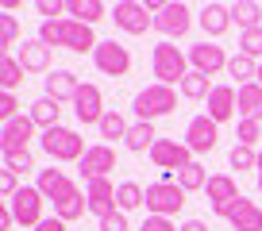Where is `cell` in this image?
Returning a JSON list of instances; mask_svg holds the SVG:
<instances>
[{"label": "cell", "instance_id": "obj_1", "mask_svg": "<svg viewBox=\"0 0 262 231\" xmlns=\"http://www.w3.org/2000/svg\"><path fill=\"white\" fill-rule=\"evenodd\" d=\"M39 39L47 42L50 50L54 47H62V50H74V54H85V50H97L100 47V39L93 35V27L89 24H77V19H54V24H47L42 19V27H39Z\"/></svg>", "mask_w": 262, "mask_h": 231}, {"label": "cell", "instance_id": "obj_2", "mask_svg": "<svg viewBox=\"0 0 262 231\" xmlns=\"http://www.w3.org/2000/svg\"><path fill=\"white\" fill-rule=\"evenodd\" d=\"M150 70H155L158 85H170V89L173 85L181 89V81L193 74V70H189V54H181L170 39H162L155 50H150Z\"/></svg>", "mask_w": 262, "mask_h": 231}, {"label": "cell", "instance_id": "obj_3", "mask_svg": "<svg viewBox=\"0 0 262 231\" xmlns=\"http://www.w3.org/2000/svg\"><path fill=\"white\" fill-rule=\"evenodd\" d=\"M173 108H178V89H170V85H147V89L135 93V100H131V112L139 115V124H155L158 115H170Z\"/></svg>", "mask_w": 262, "mask_h": 231}, {"label": "cell", "instance_id": "obj_4", "mask_svg": "<svg viewBox=\"0 0 262 231\" xmlns=\"http://www.w3.org/2000/svg\"><path fill=\"white\" fill-rule=\"evenodd\" d=\"M39 143H42V150H47L54 162H81L85 150H89V147H85V139L74 131V127H62V124L50 127V131H42Z\"/></svg>", "mask_w": 262, "mask_h": 231}, {"label": "cell", "instance_id": "obj_5", "mask_svg": "<svg viewBox=\"0 0 262 231\" xmlns=\"http://www.w3.org/2000/svg\"><path fill=\"white\" fill-rule=\"evenodd\" d=\"M185 197L189 193L181 189L178 181H155V185H147V212L150 216H178L181 212V204H185Z\"/></svg>", "mask_w": 262, "mask_h": 231}, {"label": "cell", "instance_id": "obj_6", "mask_svg": "<svg viewBox=\"0 0 262 231\" xmlns=\"http://www.w3.org/2000/svg\"><path fill=\"white\" fill-rule=\"evenodd\" d=\"M93 66L104 77H127L131 74V50L116 39H104L97 50H93Z\"/></svg>", "mask_w": 262, "mask_h": 231}, {"label": "cell", "instance_id": "obj_7", "mask_svg": "<svg viewBox=\"0 0 262 231\" xmlns=\"http://www.w3.org/2000/svg\"><path fill=\"white\" fill-rule=\"evenodd\" d=\"M42 204H47V197L39 193V185H24V189L8 200V208H12L19 227H39V223L47 220V216H42Z\"/></svg>", "mask_w": 262, "mask_h": 231}, {"label": "cell", "instance_id": "obj_8", "mask_svg": "<svg viewBox=\"0 0 262 231\" xmlns=\"http://www.w3.org/2000/svg\"><path fill=\"white\" fill-rule=\"evenodd\" d=\"M112 19H116V27H120L123 35H147V27H155L150 8L139 4V0H116Z\"/></svg>", "mask_w": 262, "mask_h": 231}, {"label": "cell", "instance_id": "obj_9", "mask_svg": "<svg viewBox=\"0 0 262 231\" xmlns=\"http://www.w3.org/2000/svg\"><path fill=\"white\" fill-rule=\"evenodd\" d=\"M150 162H155L162 173H181L189 162H196V158H193V150H189L185 143H178V139H158L155 147H150Z\"/></svg>", "mask_w": 262, "mask_h": 231}, {"label": "cell", "instance_id": "obj_10", "mask_svg": "<svg viewBox=\"0 0 262 231\" xmlns=\"http://www.w3.org/2000/svg\"><path fill=\"white\" fill-rule=\"evenodd\" d=\"M216 143H220V124L208 115H193L185 127V147L193 154H208V150H216Z\"/></svg>", "mask_w": 262, "mask_h": 231}, {"label": "cell", "instance_id": "obj_11", "mask_svg": "<svg viewBox=\"0 0 262 231\" xmlns=\"http://www.w3.org/2000/svg\"><path fill=\"white\" fill-rule=\"evenodd\" d=\"M231 58L224 54V47H216V42H196V47H189V66L196 70V74L205 77H216L220 70H228Z\"/></svg>", "mask_w": 262, "mask_h": 231}, {"label": "cell", "instance_id": "obj_12", "mask_svg": "<svg viewBox=\"0 0 262 231\" xmlns=\"http://www.w3.org/2000/svg\"><path fill=\"white\" fill-rule=\"evenodd\" d=\"M104 112H108V108H104V93H100L97 85H81V89H77V97H74V115L81 120L85 127H89V124L100 127Z\"/></svg>", "mask_w": 262, "mask_h": 231}, {"label": "cell", "instance_id": "obj_13", "mask_svg": "<svg viewBox=\"0 0 262 231\" xmlns=\"http://www.w3.org/2000/svg\"><path fill=\"white\" fill-rule=\"evenodd\" d=\"M77 170H81L85 181H93V177H108V173L116 170V150L108 147V143H97V147L85 150V158L77 162Z\"/></svg>", "mask_w": 262, "mask_h": 231}, {"label": "cell", "instance_id": "obj_14", "mask_svg": "<svg viewBox=\"0 0 262 231\" xmlns=\"http://www.w3.org/2000/svg\"><path fill=\"white\" fill-rule=\"evenodd\" d=\"M116 189H120V185H112L108 177L85 181V200H89V212L97 216V220H104L108 212H116Z\"/></svg>", "mask_w": 262, "mask_h": 231}, {"label": "cell", "instance_id": "obj_15", "mask_svg": "<svg viewBox=\"0 0 262 231\" xmlns=\"http://www.w3.org/2000/svg\"><path fill=\"white\" fill-rule=\"evenodd\" d=\"M224 220L235 231H262V208L254 204V200L239 197V200H231V204L224 208Z\"/></svg>", "mask_w": 262, "mask_h": 231}, {"label": "cell", "instance_id": "obj_16", "mask_svg": "<svg viewBox=\"0 0 262 231\" xmlns=\"http://www.w3.org/2000/svg\"><path fill=\"white\" fill-rule=\"evenodd\" d=\"M205 193H208V200H212V212L216 216H224V208H228L231 200L243 197V193H239V181L231 177V173H212L208 185H205Z\"/></svg>", "mask_w": 262, "mask_h": 231}, {"label": "cell", "instance_id": "obj_17", "mask_svg": "<svg viewBox=\"0 0 262 231\" xmlns=\"http://www.w3.org/2000/svg\"><path fill=\"white\" fill-rule=\"evenodd\" d=\"M189 24H193V12H189L185 4H166V8L155 16V27H158V31H162L170 42L181 39V35L189 31Z\"/></svg>", "mask_w": 262, "mask_h": 231}, {"label": "cell", "instance_id": "obj_18", "mask_svg": "<svg viewBox=\"0 0 262 231\" xmlns=\"http://www.w3.org/2000/svg\"><path fill=\"white\" fill-rule=\"evenodd\" d=\"M31 139H35V120H31V115H16V120H8L4 131H0V147H4V154H12V150H27Z\"/></svg>", "mask_w": 262, "mask_h": 231}, {"label": "cell", "instance_id": "obj_19", "mask_svg": "<svg viewBox=\"0 0 262 231\" xmlns=\"http://www.w3.org/2000/svg\"><path fill=\"white\" fill-rule=\"evenodd\" d=\"M239 112V89L235 85H216L212 97H208V120H216V124H228L231 115Z\"/></svg>", "mask_w": 262, "mask_h": 231}, {"label": "cell", "instance_id": "obj_20", "mask_svg": "<svg viewBox=\"0 0 262 231\" xmlns=\"http://www.w3.org/2000/svg\"><path fill=\"white\" fill-rule=\"evenodd\" d=\"M19 66L27 70V74H50V47L42 39H24V47H19Z\"/></svg>", "mask_w": 262, "mask_h": 231}, {"label": "cell", "instance_id": "obj_21", "mask_svg": "<svg viewBox=\"0 0 262 231\" xmlns=\"http://www.w3.org/2000/svg\"><path fill=\"white\" fill-rule=\"evenodd\" d=\"M77 89H81V81H77L74 70H50V74H47V97L58 100V104H62V100H70V104H74Z\"/></svg>", "mask_w": 262, "mask_h": 231}, {"label": "cell", "instance_id": "obj_22", "mask_svg": "<svg viewBox=\"0 0 262 231\" xmlns=\"http://www.w3.org/2000/svg\"><path fill=\"white\" fill-rule=\"evenodd\" d=\"M196 24L205 27L208 39H220V35L231 27V8H228V4H205L201 16H196Z\"/></svg>", "mask_w": 262, "mask_h": 231}, {"label": "cell", "instance_id": "obj_23", "mask_svg": "<svg viewBox=\"0 0 262 231\" xmlns=\"http://www.w3.org/2000/svg\"><path fill=\"white\" fill-rule=\"evenodd\" d=\"M35 185H39V193L47 200H54V204L74 189V181L66 177V170H54V166H50V170H39V181H35Z\"/></svg>", "mask_w": 262, "mask_h": 231}, {"label": "cell", "instance_id": "obj_24", "mask_svg": "<svg viewBox=\"0 0 262 231\" xmlns=\"http://www.w3.org/2000/svg\"><path fill=\"white\" fill-rule=\"evenodd\" d=\"M85 212H89V200H85V193L77 189V185L54 204V216H58V220H66V223H74L77 216H85Z\"/></svg>", "mask_w": 262, "mask_h": 231}, {"label": "cell", "instance_id": "obj_25", "mask_svg": "<svg viewBox=\"0 0 262 231\" xmlns=\"http://www.w3.org/2000/svg\"><path fill=\"white\" fill-rule=\"evenodd\" d=\"M239 120H258L262 124V85L258 81L239 89Z\"/></svg>", "mask_w": 262, "mask_h": 231}, {"label": "cell", "instance_id": "obj_26", "mask_svg": "<svg viewBox=\"0 0 262 231\" xmlns=\"http://www.w3.org/2000/svg\"><path fill=\"white\" fill-rule=\"evenodd\" d=\"M228 8H231V24H239V31L262 27V4H254V0H235Z\"/></svg>", "mask_w": 262, "mask_h": 231}, {"label": "cell", "instance_id": "obj_27", "mask_svg": "<svg viewBox=\"0 0 262 231\" xmlns=\"http://www.w3.org/2000/svg\"><path fill=\"white\" fill-rule=\"evenodd\" d=\"M35 120V127H42V131H50V127H58V120H62V108H58V100L50 97H39L31 104V112H27Z\"/></svg>", "mask_w": 262, "mask_h": 231}, {"label": "cell", "instance_id": "obj_28", "mask_svg": "<svg viewBox=\"0 0 262 231\" xmlns=\"http://www.w3.org/2000/svg\"><path fill=\"white\" fill-rule=\"evenodd\" d=\"M104 4H100V0H70V4H66V16L70 19H77V24H97V19H104Z\"/></svg>", "mask_w": 262, "mask_h": 231}, {"label": "cell", "instance_id": "obj_29", "mask_svg": "<svg viewBox=\"0 0 262 231\" xmlns=\"http://www.w3.org/2000/svg\"><path fill=\"white\" fill-rule=\"evenodd\" d=\"M147 204V189H143L139 181H120V189H116V208L120 212H135V208Z\"/></svg>", "mask_w": 262, "mask_h": 231}, {"label": "cell", "instance_id": "obj_30", "mask_svg": "<svg viewBox=\"0 0 262 231\" xmlns=\"http://www.w3.org/2000/svg\"><path fill=\"white\" fill-rule=\"evenodd\" d=\"M155 143H158L155 124H131V131H127V139H123V147L135 150V154H143V150L150 154V147H155Z\"/></svg>", "mask_w": 262, "mask_h": 231}, {"label": "cell", "instance_id": "obj_31", "mask_svg": "<svg viewBox=\"0 0 262 231\" xmlns=\"http://www.w3.org/2000/svg\"><path fill=\"white\" fill-rule=\"evenodd\" d=\"M228 77H235L239 89H243V85H251L254 77H258V62H254V58H247V54H231V62H228Z\"/></svg>", "mask_w": 262, "mask_h": 231}, {"label": "cell", "instance_id": "obj_32", "mask_svg": "<svg viewBox=\"0 0 262 231\" xmlns=\"http://www.w3.org/2000/svg\"><path fill=\"white\" fill-rule=\"evenodd\" d=\"M100 139H127V131H131V124L127 120H123L120 112H116V108H108L104 112V120H100Z\"/></svg>", "mask_w": 262, "mask_h": 231}, {"label": "cell", "instance_id": "obj_33", "mask_svg": "<svg viewBox=\"0 0 262 231\" xmlns=\"http://www.w3.org/2000/svg\"><path fill=\"white\" fill-rule=\"evenodd\" d=\"M212 89H216V85H208V77L196 74V70L181 81V97H185V100H208V97H212Z\"/></svg>", "mask_w": 262, "mask_h": 231}, {"label": "cell", "instance_id": "obj_34", "mask_svg": "<svg viewBox=\"0 0 262 231\" xmlns=\"http://www.w3.org/2000/svg\"><path fill=\"white\" fill-rule=\"evenodd\" d=\"M24 74H27V70L19 66V58H12V54L0 58V81H4V93L19 89V85H24Z\"/></svg>", "mask_w": 262, "mask_h": 231}, {"label": "cell", "instance_id": "obj_35", "mask_svg": "<svg viewBox=\"0 0 262 231\" xmlns=\"http://www.w3.org/2000/svg\"><path fill=\"white\" fill-rule=\"evenodd\" d=\"M178 185H181L185 193H196V189H205V185H208V170H205L201 162H189L185 170L178 173Z\"/></svg>", "mask_w": 262, "mask_h": 231}, {"label": "cell", "instance_id": "obj_36", "mask_svg": "<svg viewBox=\"0 0 262 231\" xmlns=\"http://www.w3.org/2000/svg\"><path fill=\"white\" fill-rule=\"evenodd\" d=\"M228 166L231 170H258V150L254 147H243V143H235V147H231V154H228Z\"/></svg>", "mask_w": 262, "mask_h": 231}, {"label": "cell", "instance_id": "obj_37", "mask_svg": "<svg viewBox=\"0 0 262 231\" xmlns=\"http://www.w3.org/2000/svg\"><path fill=\"white\" fill-rule=\"evenodd\" d=\"M239 54L262 62V27H251V31H239Z\"/></svg>", "mask_w": 262, "mask_h": 231}, {"label": "cell", "instance_id": "obj_38", "mask_svg": "<svg viewBox=\"0 0 262 231\" xmlns=\"http://www.w3.org/2000/svg\"><path fill=\"white\" fill-rule=\"evenodd\" d=\"M4 170H12L19 177V173H31L35 170V154L31 150H12V154H4Z\"/></svg>", "mask_w": 262, "mask_h": 231}, {"label": "cell", "instance_id": "obj_39", "mask_svg": "<svg viewBox=\"0 0 262 231\" xmlns=\"http://www.w3.org/2000/svg\"><path fill=\"white\" fill-rule=\"evenodd\" d=\"M16 39H19V19L16 16H0V47L8 50V47H16Z\"/></svg>", "mask_w": 262, "mask_h": 231}, {"label": "cell", "instance_id": "obj_40", "mask_svg": "<svg viewBox=\"0 0 262 231\" xmlns=\"http://www.w3.org/2000/svg\"><path fill=\"white\" fill-rule=\"evenodd\" d=\"M258 139H262V124L258 120H239V143H243V147H254Z\"/></svg>", "mask_w": 262, "mask_h": 231}, {"label": "cell", "instance_id": "obj_41", "mask_svg": "<svg viewBox=\"0 0 262 231\" xmlns=\"http://www.w3.org/2000/svg\"><path fill=\"white\" fill-rule=\"evenodd\" d=\"M35 12L39 16H47V24H54V19H66V4H58V0H35Z\"/></svg>", "mask_w": 262, "mask_h": 231}, {"label": "cell", "instance_id": "obj_42", "mask_svg": "<svg viewBox=\"0 0 262 231\" xmlns=\"http://www.w3.org/2000/svg\"><path fill=\"white\" fill-rule=\"evenodd\" d=\"M100 231H131V227H127V212H120V208H116V212H108L104 220H100Z\"/></svg>", "mask_w": 262, "mask_h": 231}, {"label": "cell", "instance_id": "obj_43", "mask_svg": "<svg viewBox=\"0 0 262 231\" xmlns=\"http://www.w3.org/2000/svg\"><path fill=\"white\" fill-rule=\"evenodd\" d=\"M19 189H24V185H19V177H16V173H12V170H0V193H4V197L12 200Z\"/></svg>", "mask_w": 262, "mask_h": 231}, {"label": "cell", "instance_id": "obj_44", "mask_svg": "<svg viewBox=\"0 0 262 231\" xmlns=\"http://www.w3.org/2000/svg\"><path fill=\"white\" fill-rule=\"evenodd\" d=\"M139 231H181V227H178L173 220H166V216H147Z\"/></svg>", "mask_w": 262, "mask_h": 231}, {"label": "cell", "instance_id": "obj_45", "mask_svg": "<svg viewBox=\"0 0 262 231\" xmlns=\"http://www.w3.org/2000/svg\"><path fill=\"white\" fill-rule=\"evenodd\" d=\"M0 115H4V124L19 115V100H16V93H4V97H0Z\"/></svg>", "mask_w": 262, "mask_h": 231}, {"label": "cell", "instance_id": "obj_46", "mask_svg": "<svg viewBox=\"0 0 262 231\" xmlns=\"http://www.w3.org/2000/svg\"><path fill=\"white\" fill-rule=\"evenodd\" d=\"M12 227H16V216H12L8 200H4V208H0V231H12Z\"/></svg>", "mask_w": 262, "mask_h": 231}, {"label": "cell", "instance_id": "obj_47", "mask_svg": "<svg viewBox=\"0 0 262 231\" xmlns=\"http://www.w3.org/2000/svg\"><path fill=\"white\" fill-rule=\"evenodd\" d=\"M35 231H66V220H58V216H47V220H42Z\"/></svg>", "mask_w": 262, "mask_h": 231}, {"label": "cell", "instance_id": "obj_48", "mask_svg": "<svg viewBox=\"0 0 262 231\" xmlns=\"http://www.w3.org/2000/svg\"><path fill=\"white\" fill-rule=\"evenodd\" d=\"M181 231H208V223L205 220H185V223H181Z\"/></svg>", "mask_w": 262, "mask_h": 231}, {"label": "cell", "instance_id": "obj_49", "mask_svg": "<svg viewBox=\"0 0 262 231\" xmlns=\"http://www.w3.org/2000/svg\"><path fill=\"white\" fill-rule=\"evenodd\" d=\"M254 177H258V193H262V150H258V170H254Z\"/></svg>", "mask_w": 262, "mask_h": 231}, {"label": "cell", "instance_id": "obj_50", "mask_svg": "<svg viewBox=\"0 0 262 231\" xmlns=\"http://www.w3.org/2000/svg\"><path fill=\"white\" fill-rule=\"evenodd\" d=\"M254 81H258V85H262V62H258V77H254Z\"/></svg>", "mask_w": 262, "mask_h": 231}]
</instances>
